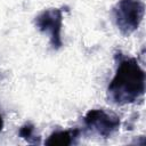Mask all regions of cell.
I'll return each instance as SVG.
<instances>
[{
  "label": "cell",
  "mask_w": 146,
  "mask_h": 146,
  "mask_svg": "<svg viewBox=\"0 0 146 146\" xmlns=\"http://www.w3.org/2000/svg\"><path fill=\"white\" fill-rule=\"evenodd\" d=\"M34 24L39 31L50 35V44L54 49H59L63 46L62 41V25L63 13L59 8H49L42 10L34 18Z\"/></svg>",
  "instance_id": "cell-3"
},
{
  "label": "cell",
  "mask_w": 146,
  "mask_h": 146,
  "mask_svg": "<svg viewBox=\"0 0 146 146\" xmlns=\"http://www.w3.org/2000/svg\"><path fill=\"white\" fill-rule=\"evenodd\" d=\"M80 133L79 129H74V130H60V131H56L52 132L48 139L44 141L46 145H60V146H66V145H71L74 140V138H76Z\"/></svg>",
  "instance_id": "cell-5"
},
{
  "label": "cell",
  "mask_w": 146,
  "mask_h": 146,
  "mask_svg": "<svg viewBox=\"0 0 146 146\" xmlns=\"http://www.w3.org/2000/svg\"><path fill=\"white\" fill-rule=\"evenodd\" d=\"M117 60L116 72L108 84L107 95L111 102L117 105L131 104L145 94V72L133 57L115 55Z\"/></svg>",
  "instance_id": "cell-1"
},
{
  "label": "cell",
  "mask_w": 146,
  "mask_h": 146,
  "mask_svg": "<svg viewBox=\"0 0 146 146\" xmlns=\"http://www.w3.org/2000/svg\"><path fill=\"white\" fill-rule=\"evenodd\" d=\"M18 136L22 139H25L30 144H39L40 143L39 137L34 136V125L32 123H25L24 125H22L19 128Z\"/></svg>",
  "instance_id": "cell-6"
},
{
  "label": "cell",
  "mask_w": 146,
  "mask_h": 146,
  "mask_svg": "<svg viewBox=\"0 0 146 146\" xmlns=\"http://www.w3.org/2000/svg\"><path fill=\"white\" fill-rule=\"evenodd\" d=\"M86 125L104 138L111 137L121 124L120 117L104 108H94L87 112L83 117Z\"/></svg>",
  "instance_id": "cell-4"
},
{
  "label": "cell",
  "mask_w": 146,
  "mask_h": 146,
  "mask_svg": "<svg viewBox=\"0 0 146 146\" xmlns=\"http://www.w3.org/2000/svg\"><path fill=\"white\" fill-rule=\"evenodd\" d=\"M2 128H3V119H2V116H1V114H0V132H1Z\"/></svg>",
  "instance_id": "cell-7"
},
{
  "label": "cell",
  "mask_w": 146,
  "mask_h": 146,
  "mask_svg": "<svg viewBox=\"0 0 146 146\" xmlns=\"http://www.w3.org/2000/svg\"><path fill=\"white\" fill-rule=\"evenodd\" d=\"M145 14V5L140 0H120L113 8L116 26L122 34L133 33L140 25Z\"/></svg>",
  "instance_id": "cell-2"
}]
</instances>
